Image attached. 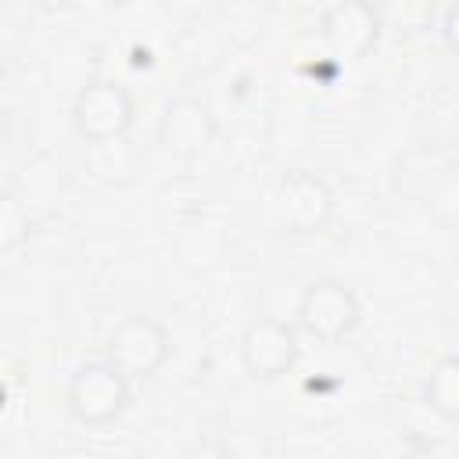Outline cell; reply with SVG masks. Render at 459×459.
Masks as SVG:
<instances>
[{
	"label": "cell",
	"mask_w": 459,
	"mask_h": 459,
	"mask_svg": "<svg viewBox=\"0 0 459 459\" xmlns=\"http://www.w3.org/2000/svg\"><path fill=\"white\" fill-rule=\"evenodd\" d=\"M384 22L373 0H337L319 14V39L341 65L366 61L380 43Z\"/></svg>",
	"instance_id": "obj_5"
},
{
	"label": "cell",
	"mask_w": 459,
	"mask_h": 459,
	"mask_svg": "<svg viewBox=\"0 0 459 459\" xmlns=\"http://www.w3.org/2000/svg\"><path fill=\"white\" fill-rule=\"evenodd\" d=\"M136 122L133 93L115 79H86L72 100V129L86 143L122 140Z\"/></svg>",
	"instance_id": "obj_3"
},
{
	"label": "cell",
	"mask_w": 459,
	"mask_h": 459,
	"mask_svg": "<svg viewBox=\"0 0 459 459\" xmlns=\"http://www.w3.org/2000/svg\"><path fill=\"white\" fill-rule=\"evenodd\" d=\"M359 323H362V301L344 280H333V276L312 280L298 298L294 326L319 344L344 341L348 333L359 330Z\"/></svg>",
	"instance_id": "obj_2"
},
{
	"label": "cell",
	"mask_w": 459,
	"mask_h": 459,
	"mask_svg": "<svg viewBox=\"0 0 459 459\" xmlns=\"http://www.w3.org/2000/svg\"><path fill=\"white\" fill-rule=\"evenodd\" d=\"M298 326L294 323H283L276 316H258L244 326L240 333V366L251 380H283L294 366H298V355H301V344H298Z\"/></svg>",
	"instance_id": "obj_6"
},
{
	"label": "cell",
	"mask_w": 459,
	"mask_h": 459,
	"mask_svg": "<svg viewBox=\"0 0 459 459\" xmlns=\"http://www.w3.org/2000/svg\"><path fill=\"white\" fill-rule=\"evenodd\" d=\"M423 405L448 420V423H459V355H441L427 380H423Z\"/></svg>",
	"instance_id": "obj_9"
},
{
	"label": "cell",
	"mask_w": 459,
	"mask_h": 459,
	"mask_svg": "<svg viewBox=\"0 0 459 459\" xmlns=\"http://www.w3.org/2000/svg\"><path fill=\"white\" fill-rule=\"evenodd\" d=\"M133 405V377L122 373L108 355L82 362L65 387V409L82 427H111Z\"/></svg>",
	"instance_id": "obj_1"
},
{
	"label": "cell",
	"mask_w": 459,
	"mask_h": 459,
	"mask_svg": "<svg viewBox=\"0 0 459 459\" xmlns=\"http://www.w3.org/2000/svg\"><path fill=\"white\" fill-rule=\"evenodd\" d=\"M333 190L323 176L308 172V169H294L276 183L273 194V212L283 233L290 237H316L330 226L333 219Z\"/></svg>",
	"instance_id": "obj_4"
},
{
	"label": "cell",
	"mask_w": 459,
	"mask_h": 459,
	"mask_svg": "<svg viewBox=\"0 0 459 459\" xmlns=\"http://www.w3.org/2000/svg\"><path fill=\"white\" fill-rule=\"evenodd\" d=\"M29 233H32V215H29L25 201L14 190H7L0 197V251L22 247L29 240Z\"/></svg>",
	"instance_id": "obj_11"
},
{
	"label": "cell",
	"mask_w": 459,
	"mask_h": 459,
	"mask_svg": "<svg viewBox=\"0 0 459 459\" xmlns=\"http://www.w3.org/2000/svg\"><path fill=\"white\" fill-rule=\"evenodd\" d=\"M104 355L133 380H151L172 359V333L154 316H129L111 330Z\"/></svg>",
	"instance_id": "obj_7"
},
{
	"label": "cell",
	"mask_w": 459,
	"mask_h": 459,
	"mask_svg": "<svg viewBox=\"0 0 459 459\" xmlns=\"http://www.w3.org/2000/svg\"><path fill=\"white\" fill-rule=\"evenodd\" d=\"M384 29H394L398 36H416L430 25L434 0H380L377 4Z\"/></svg>",
	"instance_id": "obj_10"
},
{
	"label": "cell",
	"mask_w": 459,
	"mask_h": 459,
	"mask_svg": "<svg viewBox=\"0 0 459 459\" xmlns=\"http://www.w3.org/2000/svg\"><path fill=\"white\" fill-rule=\"evenodd\" d=\"M158 143L179 158V161H194L201 158L212 140L219 136V118L212 111L208 100L194 97V93H179L172 100H165L161 115H158V129H154Z\"/></svg>",
	"instance_id": "obj_8"
},
{
	"label": "cell",
	"mask_w": 459,
	"mask_h": 459,
	"mask_svg": "<svg viewBox=\"0 0 459 459\" xmlns=\"http://www.w3.org/2000/svg\"><path fill=\"white\" fill-rule=\"evenodd\" d=\"M75 0H29V7H36V11H43V14H61V11H68Z\"/></svg>",
	"instance_id": "obj_13"
},
{
	"label": "cell",
	"mask_w": 459,
	"mask_h": 459,
	"mask_svg": "<svg viewBox=\"0 0 459 459\" xmlns=\"http://www.w3.org/2000/svg\"><path fill=\"white\" fill-rule=\"evenodd\" d=\"M437 32H441L445 47L459 57V0H452V4L441 11V25H437Z\"/></svg>",
	"instance_id": "obj_12"
}]
</instances>
